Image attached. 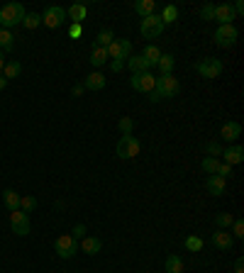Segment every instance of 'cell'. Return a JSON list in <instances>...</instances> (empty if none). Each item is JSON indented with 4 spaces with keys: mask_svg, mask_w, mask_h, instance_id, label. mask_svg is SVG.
Returning <instances> with one entry per match:
<instances>
[{
    "mask_svg": "<svg viewBox=\"0 0 244 273\" xmlns=\"http://www.w3.org/2000/svg\"><path fill=\"white\" fill-rule=\"evenodd\" d=\"M239 134H242V124H239V122H225L222 127H220V139L227 144L237 142Z\"/></svg>",
    "mask_w": 244,
    "mask_h": 273,
    "instance_id": "15",
    "label": "cell"
},
{
    "mask_svg": "<svg viewBox=\"0 0 244 273\" xmlns=\"http://www.w3.org/2000/svg\"><path fill=\"white\" fill-rule=\"evenodd\" d=\"M234 273H244V259H242V256L234 261Z\"/></svg>",
    "mask_w": 244,
    "mask_h": 273,
    "instance_id": "44",
    "label": "cell"
},
{
    "mask_svg": "<svg viewBox=\"0 0 244 273\" xmlns=\"http://www.w3.org/2000/svg\"><path fill=\"white\" fill-rule=\"evenodd\" d=\"M125 66L130 69L132 73H144V71H149V64H147V59H144L142 54H132L130 59L125 61Z\"/></svg>",
    "mask_w": 244,
    "mask_h": 273,
    "instance_id": "18",
    "label": "cell"
},
{
    "mask_svg": "<svg viewBox=\"0 0 244 273\" xmlns=\"http://www.w3.org/2000/svg\"><path fill=\"white\" fill-rule=\"evenodd\" d=\"M22 73V66H20V61H5V69H3V78H8V81H12V78H17Z\"/></svg>",
    "mask_w": 244,
    "mask_h": 273,
    "instance_id": "27",
    "label": "cell"
},
{
    "mask_svg": "<svg viewBox=\"0 0 244 273\" xmlns=\"http://www.w3.org/2000/svg\"><path fill=\"white\" fill-rule=\"evenodd\" d=\"M232 237L234 239H244V220H234L232 222Z\"/></svg>",
    "mask_w": 244,
    "mask_h": 273,
    "instance_id": "39",
    "label": "cell"
},
{
    "mask_svg": "<svg viewBox=\"0 0 244 273\" xmlns=\"http://www.w3.org/2000/svg\"><path fill=\"white\" fill-rule=\"evenodd\" d=\"M54 251L59 259H73L78 251V242L73 239L71 234H59L56 242H54Z\"/></svg>",
    "mask_w": 244,
    "mask_h": 273,
    "instance_id": "6",
    "label": "cell"
},
{
    "mask_svg": "<svg viewBox=\"0 0 244 273\" xmlns=\"http://www.w3.org/2000/svg\"><path fill=\"white\" fill-rule=\"evenodd\" d=\"M232 222H234V217L230 213H217L215 215V227H217V229H230Z\"/></svg>",
    "mask_w": 244,
    "mask_h": 273,
    "instance_id": "33",
    "label": "cell"
},
{
    "mask_svg": "<svg viewBox=\"0 0 244 273\" xmlns=\"http://www.w3.org/2000/svg\"><path fill=\"white\" fill-rule=\"evenodd\" d=\"M205 188H208L210 195H222L225 188H227V181L220 178V176H208V178H205Z\"/></svg>",
    "mask_w": 244,
    "mask_h": 273,
    "instance_id": "19",
    "label": "cell"
},
{
    "mask_svg": "<svg viewBox=\"0 0 244 273\" xmlns=\"http://www.w3.org/2000/svg\"><path fill=\"white\" fill-rule=\"evenodd\" d=\"M210 242H213L215 249H220V251H230L234 244V237L230 234V229H215L210 234Z\"/></svg>",
    "mask_w": 244,
    "mask_h": 273,
    "instance_id": "12",
    "label": "cell"
},
{
    "mask_svg": "<svg viewBox=\"0 0 244 273\" xmlns=\"http://www.w3.org/2000/svg\"><path fill=\"white\" fill-rule=\"evenodd\" d=\"M132 56V41L130 39H115L108 47V59L112 61H127Z\"/></svg>",
    "mask_w": 244,
    "mask_h": 273,
    "instance_id": "9",
    "label": "cell"
},
{
    "mask_svg": "<svg viewBox=\"0 0 244 273\" xmlns=\"http://www.w3.org/2000/svg\"><path fill=\"white\" fill-rule=\"evenodd\" d=\"M15 39H17V37H15L10 30H3V27H0V51H3V54L15 49Z\"/></svg>",
    "mask_w": 244,
    "mask_h": 273,
    "instance_id": "26",
    "label": "cell"
},
{
    "mask_svg": "<svg viewBox=\"0 0 244 273\" xmlns=\"http://www.w3.org/2000/svg\"><path fill=\"white\" fill-rule=\"evenodd\" d=\"M239 39V32L234 25H217V30H215V44L217 47H222V49H230L234 47Z\"/></svg>",
    "mask_w": 244,
    "mask_h": 273,
    "instance_id": "5",
    "label": "cell"
},
{
    "mask_svg": "<svg viewBox=\"0 0 244 273\" xmlns=\"http://www.w3.org/2000/svg\"><path fill=\"white\" fill-rule=\"evenodd\" d=\"M3 69H5V54L0 51V73H3Z\"/></svg>",
    "mask_w": 244,
    "mask_h": 273,
    "instance_id": "48",
    "label": "cell"
},
{
    "mask_svg": "<svg viewBox=\"0 0 244 273\" xmlns=\"http://www.w3.org/2000/svg\"><path fill=\"white\" fill-rule=\"evenodd\" d=\"M81 34H83V27H81V25H71V27H69V37H71V39H78Z\"/></svg>",
    "mask_w": 244,
    "mask_h": 273,
    "instance_id": "42",
    "label": "cell"
},
{
    "mask_svg": "<svg viewBox=\"0 0 244 273\" xmlns=\"http://www.w3.org/2000/svg\"><path fill=\"white\" fill-rule=\"evenodd\" d=\"M195 71L200 78H208V81H213V78H220V73L225 71V64L220 59H200L195 64Z\"/></svg>",
    "mask_w": 244,
    "mask_h": 273,
    "instance_id": "4",
    "label": "cell"
},
{
    "mask_svg": "<svg viewBox=\"0 0 244 273\" xmlns=\"http://www.w3.org/2000/svg\"><path fill=\"white\" fill-rule=\"evenodd\" d=\"M244 161V146L239 144H230L227 149H222V163L227 166H237V163Z\"/></svg>",
    "mask_w": 244,
    "mask_h": 273,
    "instance_id": "14",
    "label": "cell"
},
{
    "mask_svg": "<svg viewBox=\"0 0 244 273\" xmlns=\"http://www.w3.org/2000/svg\"><path fill=\"white\" fill-rule=\"evenodd\" d=\"M149 100H152V102H161V95H159L156 91H152V93H149Z\"/></svg>",
    "mask_w": 244,
    "mask_h": 273,
    "instance_id": "46",
    "label": "cell"
},
{
    "mask_svg": "<svg viewBox=\"0 0 244 273\" xmlns=\"http://www.w3.org/2000/svg\"><path fill=\"white\" fill-rule=\"evenodd\" d=\"M95 66V69H100V66H105L108 64V49H103V47H95L93 44V51H91V59H88Z\"/></svg>",
    "mask_w": 244,
    "mask_h": 273,
    "instance_id": "24",
    "label": "cell"
},
{
    "mask_svg": "<svg viewBox=\"0 0 244 273\" xmlns=\"http://www.w3.org/2000/svg\"><path fill=\"white\" fill-rule=\"evenodd\" d=\"M159 17H161L164 27H166V25H173V22L178 20V8H176V5H166V8L161 10V15H159Z\"/></svg>",
    "mask_w": 244,
    "mask_h": 273,
    "instance_id": "29",
    "label": "cell"
},
{
    "mask_svg": "<svg viewBox=\"0 0 244 273\" xmlns=\"http://www.w3.org/2000/svg\"><path fill=\"white\" fill-rule=\"evenodd\" d=\"M154 91L161 95V100H166V98H176V95L181 93V83H178V78H176L173 73H164V76H156Z\"/></svg>",
    "mask_w": 244,
    "mask_h": 273,
    "instance_id": "2",
    "label": "cell"
},
{
    "mask_svg": "<svg viewBox=\"0 0 244 273\" xmlns=\"http://www.w3.org/2000/svg\"><path fill=\"white\" fill-rule=\"evenodd\" d=\"M132 8L142 20L144 17H149V15H156V3H154V0H137Z\"/></svg>",
    "mask_w": 244,
    "mask_h": 273,
    "instance_id": "20",
    "label": "cell"
},
{
    "mask_svg": "<svg viewBox=\"0 0 244 273\" xmlns=\"http://www.w3.org/2000/svg\"><path fill=\"white\" fill-rule=\"evenodd\" d=\"M81 249H83V254L95 256V254H100L103 242L98 239V237H83V239H81Z\"/></svg>",
    "mask_w": 244,
    "mask_h": 273,
    "instance_id": "21",
    "label": "cell"
},
{
    "mask_svg": "<svg viewBox=\"0 0 244 273\" xmlns=\"http://www.w3.org/2000/svg\"><path fill=\"white\" fill-rule=\"evenodd\" d=\"M83 93H86V88H83V83H76V86L71 88V95H73V98H81Z\"/></svg>",
    "mask_w": 244,
    "mask_h": 273,
    "instance_id": "43",
    "label": "cell"
},
{
    "mask_svg": "<svg viewBox=\"0 0 244 273\" xmlns=\"http://www.w3.org/2000/svg\"><path fill=\"white\" fill-rule=\"evenodd\" d=\"M73 239H76V242H78V239H83V237H86V224H76V227H73V234H71Z\"/></svg>",
    "mask_w": 244,
    "mask_h": 273,
    "instance_id": "41",
    "label": "cell"
},
{
    "mask_svg": "<svg viewBox=\"0 0 244 273\" xmlns=\"http://www.w3.org/2000/svg\"><path fill=\"white\" fill-rule=\"evenodd\" d=\"M110 66H112V71H115V73H120L122 69H125V61H112Z\"/></svg>",
    "mask_w": 244,
    "mask_h": 273,
    "instance_id": "45",
    "label": "cell"
},
{
    "mask_svg": "<svg viewBox=\"0 0 244 273\" xmlns=\"http://www.w3.org/2000/svg\"><path fill=\"white\" fill-rule=\"evenodd\" d=\"M86 17H88V5H83V3L71 5V8L66 10V20H73V25H81Z\"/></svg>",
    "mask_w": 244,
    "mask_h": 273,
    "instance_id": "17",
    "label": "cell"
},
{
    "mask_svg": "<svg viewBox=\"0 0 244 273\" xmlns=\"http://www.w3.org/2000/svg\"><path fill=\"white\" fill-rule=\"evenodd\" d=\"M142 56L147 59V64H149V69H154L156 64H159V59H161V51H159V47H154V44H147L142 51Z\"/></svg>",
    "mask_w": 244,
    "mask_h": 273,
    "instance_id": "25",
    "label": "cell"
},
{
    "mask_svg": "<svg viewBox=\"0 0 244 273\" xmlns=\"http://www.w3.org/2000/svg\"><path fill=\"white\" fill-rule=\"evenodd\" d=\"M8 83H10L8 78H3V76H0V91H5V88H8Z\"/></svg>",
    "mask_w": 244,
    "mask_h": 273,
    "instance_id": "47",
    "label": "cell"
},
{
    "mask_svg": "<svg viewBox=\"0 0 244 273\" xmlns=\"http://www.w3.org/2000/svg\"><path fill=\"white\" fill-rule=\"evenodd\" d=\"M117 127H120L122 137H125V134H132V132H134V120H132V117H120Z\"/></svg>",
    "mask_w": 244,
    "mask_h": 273,
    "instance_id": "36",
    "label": "cell"
},
{
    "mask_svg": "<svg viewBox=\"0 0 244 273\" xmlns=\"http://www.w3.org/2000/svg\"><path fill=\"white\" fill-rule=\"evenodd\" d=\"M161 32H164V22L159 15H149L139 25V34L144 39H156V37H161Z\"/></svg>",
    "mask_w": 244,
    "mask_h": 273,
    "instance_id": "8",
    "label": "cell"
},
{
    "mask_svg": "<svg viewBox=\"0 0 244 273\" xmlns=\"http://www.w3.org/2000/svg\"><path fill=\"white\" fill-rule=\"evenodd\" d=\"M205 152H208V156L217 159V156H222V144L220 142H208L205 144Z\"/></svg>",
    "mask_w": 244,
    "mask_h": 273,
    "instance_id": "38",
    "label": "cell"
},
{
    "mask_svg": "<svg viewBox=\"0 0 244 273\" xmlns=\"http://www.w3.org/2000/svg\"><path fill=\"white\" fill-rule=\"evenodd\" d=\"M64 22H66V10L59 8V5H49L47 10L42 12V25L49 27V30H59Z\"/></svg>",
    "mask_w": 244,
    "mask_h": 273,
    "instance_id": "7",
    "label": "cell"
},
{
    "mask_svg": "<svg viewBox=\"0 0 244 273\" xmlns=\"http://www.w3.org/2000/svg\"><path fill=\"white\" fill-rule=\"evenodd\" d=\"M200 166H203V171L208 173V176H215V173H217V166H220V159H213V156H205Z\"/></svg>",
    "mask_w": 244,
    "mask_h": 273,
    "instance_id": "34",
    "label": "cell"
},
{
    "mask_svg": "<svg viewBox=\"0 0 244 273\" xmlns=\"http://www.w3.org/2000/svg\"><path fill=\"white\" fill-rule=\"evenodd\" d=\"M164 273H183V259L178 254L166 256V261H164Z\"/></svg>",
    "mask_w": 244,
    "mask_h": 273,
    "instance_id": "23",
    "label": "cell"
},
{
    "mask_svg": "<svg viewBox=\"0 0 244 273\" xmlns=\"http://www.w3.org/2000/svg\"><path fill=\"white\" fill-rule=\"evenodd\" d=\"M200 20H205V22L215 20V5L213 3H205L203 8H200Z\"/></svg>",
    "mask_w": 244,
    "mask_h": 273,
    "instance_id": "37",
    "label": "cell"
},
{
    "mask_svg": "<svg viewBox=\"0 0 244 273\" xmlns=\"http://www.w3.org/2000/svg\"><path fill=\"white\" fill-rule=\"evenodd\" d=\"M232 20H237L232 3H220V5H215V20L213 22H217V25H232Z\"/></svg>",
    "mask_w": 244,
    "mask_h": 273,
    "instance_id": "13",
    "label": "cell"
},
{
    "mask_svg": "<svg viewBox=\"0 0 244 273\" xmlns=\"http://www.w3.org/2000/svg\"><path fill=\"white\" fill-rule=\"evenodd\" d=\"M10 227H12V232L17 234V237H27V234L32 232L30 215L22 213V210H15V213H10Z\"/></svg>",
    "mask_w": 244,
    "mask_h": 273,
    "instance_id": "11",
    "label": "cell"
},
{
    "mask_svg": "<svg viewBox=\"0 0 244 273\" xmlns=\"http://www.w3.org/2000/svg\"><path fill=\"white\" fill-rule=\"evenodd\" d=\"M215 176H220V178H225V181H227V178L232 176V166H227V163L220 161V166H217V173H215Z\"/></svg>",
    "mask_w": 244,
    "mask_h": 273,
    "instance_id": "40",
    "label": "cell"
},
{
    "mask_svg": "<svg viewBox=\"0 0 244 273\" xmlns=\"http://www.w3.org/2000/svg\"><path fill=\"white\" fill-rule=\"evenodd\" d=\"M130 86H132L137 93H152L154 86H156V76L152 71H144V73H132L130 78Z\"/></svg>",
    "mask_w": 244,
    "mask_h": 273,
    "instance_id": "10",
    "label": "cell"
},
{
    "mask_svg": "<svg viewBox=\"0 0 244 273\" xmlns=\"http://www.w3.org/2000/svg\"><path fill=\"white\" fill-rule=\"evenodd\" d=\"M183 246H186L188 251H200V249L205 246V242L198 237V234H188V237H186V242H183Z\"/></svg>",
    "mask_w": 244,
    "mask_h": 273,
    "instance_id": "31",
    "label": "cell"
},
{
    "mask_svg": "<svg viewBox=\"0 0 244 273\" xmlns=\"http://www.w3.org/2000/svg\"><path fill=\"white\" fill-rule=\"evenodd\" d=\"M115 152H117V156H120L122 161H130V159H134V156H139L142 144H139V139H137L134 134H125V137H120V142H117V146H115Z\"/></svg>",
    "mask_w": 244,
    "mask_h": 273,
    "instance_id": "3",
    "label": "cell"
},
{
    "mask_svg": "<svg viewBox=\"0 0 244 273\" xmlns=\"http://www.w3.org/2000/svg\"><path fill=\"white\" fill-rule=\"evenodd\" d=\"M25 15H27V12H25V5H22V3H5V5L0 8V27L12 32V27L22 25Z\"/></svg>",
    "mask_w": 244,
    "mask_h": 273,
    "instance_id": "1",
    "label": "cell"
},
{
    "mask_svg": "<svg viewBox=\"0 0 244 273\" xmlns=\"http://www.w3.org/2000/svg\"><path fill=\"white\" fill-rule=\"evenodd\" d=\"M112 41H115V34H112V30H100V32H98V37H95V47L108 49Z\"/></svg>",
    "mask_w": 244,
    "mask_h": 273,
    "instance_id": "30",
    "label": "cell"
},
{
    "mask_svg": "<svg viewBox=\"0 0 244 273\" xmlns=\"http://www.w3.org/2000/svg\"><path fill=\"white\" fill-rule=\"evenodd\" d=\"M105 83H108V78H105L100 71H93L83 78V88H86V91H103Z\"/></svg>",
    "mask_w": 244,
    "mask_h": 273,
    "instance_id": "16",
    "label": "cell"
},
{
    "mask_svg": "<svg viewBox=\"0 0 244 273\" xmlns=\"http://www.w3.org/2000/svg\"><path fill=\"white\" fill-rule=\"evenodd\" d=\"M173 66H176V59H173V54H161V59L156 64V69H159V76L164 73H173Z\"/></svg>",
    "mask_w": 244,
    "mask_h": 273,
    "instance_id": "28",
    "label": "cell"
},
{
    "mask_svg": "<svg viewBox=\"0 0 244 273\" xmlns=\"http://www.w3.org/2000/svg\"><path fill=\"white\" fill-rule=\"evenodd\" d=\"M34 207H37V198H34V195H22L20 198V210L22 213L30 215Z\"/></svg>",
    "mask_w": 244,
    "mask_h": 273,
    "instance_id": "35",
    "label": "cell"
},
{
    "mask_svg": "<svg viewBox=\"0 0 244 273\" xmlns=\"http://www.w3.org/2000/svg\"><path fill=\"white\" fill-rule=\"evenodd\" d=\"M20 193H15L12 188H8V191H3V202H5V207L10 210V213H15V210H20Z\"/></svg>",
    "mask_w": 244,
    "mask_h": 273,
    "instance_id": "22",
    "label": "cell"
},
{
    "mask_svg": "<svg viewBox=\"0 0 244 273\" xmlns=\"http://www.w3.org/2000/svg\"><path fill=\"white\" fill-rule=\"evenodd\" d=\"M39 25H42V15H39V12H27V15H25V20H22V27H25V30H37Z\"/></svg>",
    "mask_w": 244,
    "mask_h": 273,
    "instance_id": "32",
    "label": "cell"
}]
</instances>
